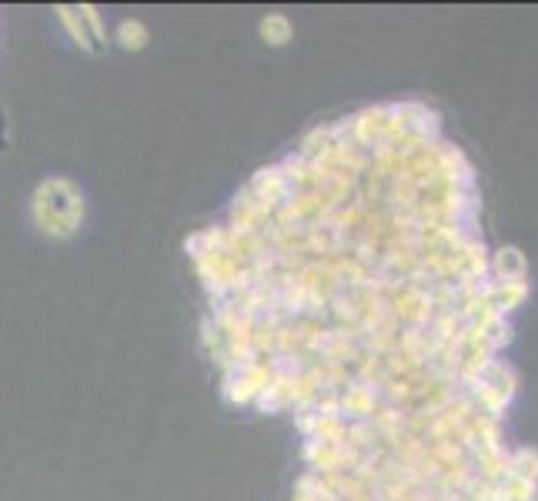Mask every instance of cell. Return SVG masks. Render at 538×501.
Segmentation results:
<instances>
[{"instance_id":"obj_1","label":"cell","mask_w":538,"mask_h":501,"mask_svg":"<svg viewBox=\"0 0 538 501\" xmlns=\"http://www.w3.org/2000/svg\"><path fill=\"white\" fill-rule=\"evenodd\" d=\"M34 221L47 238H71L84 221V194L71 178H44L34 191Z\"/></svg>"},{"instance_id":"obj_2","label":"cell","mask_w":538,"mask_h":501,"mask_svg":"<svg viewBox=\"0 0 538 501\" xmlns=\"http://www.w3.org/2000/svg\"><path fill=\"white\" fill-rule=\"evenodd\" d=\"M261 37H264V44H288L291 41V24H288V17H281V14H268L261 21Z\"/></svg>"},{"instance_id":"obj_3","label":"cell","mask_w":538,"mask_h":501,"mask_svg":"<svg viewBox=\"0 0 538 501\" xmlns=\"http://www.w3.org/2000/svg\"><path fill=\"white\" fill-rule=\"evenodd\" d=\"M117 41H121L127 51H134V47H144L148 44V31H144L141 21H124L121 31H117Z\"/></svg>"}]
</instances>
